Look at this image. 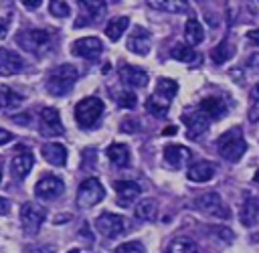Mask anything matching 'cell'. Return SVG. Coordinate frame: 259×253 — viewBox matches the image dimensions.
<instances>
[{
	"label": "cell",
	"mask_w": 259,
	"mask_h": 253,
	"mask_svg": "<svg viewBox=\"0 0 259 253\" xmlns=\"http://www.w3.org/2000/svg\"><path fill=\"white\" fill-rule=\"evenodd\" d=\"M194 206L198 210H202L204 215H210V217H219V219H229V206L223 202L221 194L219 192H204L200 194L196 200H194Z\"/></svg>",
	"instance_id": "52a82bcc"
},
{
	"label": "cell",
	"mask_w": 259,
	"mask_h": 253,
	"mask_svg": "<svg viewBox=\"0 0 259 253\" xmlns=\"http://www.w3.org/2000/svg\"><path fill=\"white\" fill-rule=\"evenodd\" d=\"M225 103L221 101V99H214V97H206V99H202L200 101V105H198V111H202L208 119L210 117H221L223 113H225Z\"/></svg>",
	"instance_id": "83f0119b"
},
{
	"label": "cell",
	"mask_w": 259,
	"mask_h": 253,
	"mask_svg": "<svg viewBox=\"0 0 259 253\" xmlns=\"http://www.w3.org/2000/svg\"><path fill=\"white\" fill-rule=\"evenodd\" d=\"M71 51H73V55H77V57H81V59L93 61V59H97V57L101 55L103 43H101L97 36H83V38H79V40L73 43Z\"/></svg>",
	"instance_id": "30bf717a"
},
{
	"label": "cell",
	"mask_w": 259,
	"mask_h": 253,
	"mask_svg": "<svg viewBox=\"0 0 259 253\" xmlns=\"http://www.w3.org/2000/svg\"><path fill=\"white\" fill-rule=\"evenodd\" d=\"M47 210L45 206H40L38 202H24L20 208V223L26 235H36L40 225L45 223Z\"/></svg>",
	"instance_id": "8992f818"
},
{
	"label": "cell",
	"mask_w": 259,
	"mask_h": 253,
	"mask_svg": "<svg viewBox=\"0 0 259 253\" xmlns=\"http://www.w3.org/2000/svg\"><path fill=\"white\" fill-rule=\"evenodd\" d=\"M8 210H10V202H8V198L0 196V215H6Z\"/></svg>",
	"instance_id": "7bdbcfd3"
},
{
	"label": "cell",
	"mask_w": 259,
	"mask_h": 253,
	"mask_svg": "<svg viewBox=\"0 0 259 253\" xmlns=\"http://www.w3.org/2000/svg\"><path fill=\"white\" fill-rule=\"evenodd\" d=\"M79 79V71L73 67V65H59L55 67L51 73H49V79H47V91L55 97H61V95H67L75 81Z\"/></svg>",
	"instance_id": "6da1fadb"
},
{
	"label": "cell",
	"mask_w": 259,
	"mask_h": 253,
	"mask_svg": "<svg viewBox=\"0 0 259 253\" xmlns=\"http://www.w3.org/2000/svg\"><path fill=\"white\" fill-rule=\"evenodd\" d=\"M16 43L26 51V53H34V55H45L53 49V36L47 30L40 28H28V30H20L16 34Z\"/></svg>",
	"instance_id": "3957f363"
},
{
	"label": "cell",
	"mask_w": 259,
	"mask_h": 253,
	"mask_svg": "<svg viewBox=\"0 0 259 253\" xmlns=\"http://www.w3.org/2000/svg\"><path fill=\"white\" fill-rule=\"evenodd\" d=\"M20 150H22V148H20ZM32 162H34V158H32V154H30V152H26V150L18 152V154L10 160L12 176H14V178H18V180L26 178V176H28V172H30V168H32Z\"/></svg>",
	"instance_id": "d6986e66"
},
{
	"label": "cell",
	"mask_w": 259,
	"mask_h": 253,
	"mask_svg": "<svg viewBox=\"0 0 259 253\" xmlns=\"http://www.w3.org/2000/svg\"><path fill=\"white\" fill-rule=\"evenodd\" d=\"M115 253H146V247L140 241H127L115 247Z\"/></svg>",
	"instance_id": "74e56055"
},
{
	"label": "cell",
	"mask_w": 259,
	"mask_h": 253,
	"mask_svg": "<svg viewBox=\"0 0 259 253\" xmlns=\"http://www.w3.org/2000/svg\"><path fill=\"white\" fill-rule=\"evenodd\" d=\"M97 231L105 237V239H117L123 235L125 227H123V219L115 213H101L95 221Z\"/></svg>",
	"instance_id": "ba28073f"
},
{
	"label": "cell",
	"mask_w": 259,
	"mask_h": 253,
	"mask_svg": "<svg viewBox=\"0 0 259 253\" xmlns=\"http://www.w3.org/2000/svg\"><path fill=\"white\" fill-rule=\"evenodd\" d=\"M134 215L138 221H146V223H152L156 221V215H158V202L154 198H142L136 208H134Z\"/></svg>",
	"instance_id": "7402d4cb"
},
{
	"label": "cell",
	"mask_w": 259,
	"mask_h": 253,
	"mask_svg": "<svg viewBox=\"0 0 259 253\" xmlns=\"http://www.w3.org/2000/svg\"><path fill=\"white\" fill-rule=\"evenodd\" d=\"M214 233H217V235H221L225 241H233V233H231V229H225V227H217V229H214Z\"/></svg>",
	"instance_id": "f35d334b"
},
{
	"label": "cell",
	"mask_w": 259,
	"mask_h": 253,
	"mask_svg": "<svg viewBox=\"0 0 259 253\" xmlns=\"http://www.w3.org/2000/svg\"><path fill=\"white\" fill-rule=\"evenodd\" d=\"M253 180H255V182H257V184H259V170H257V172H255V176H253Z\"/></svg>",
	"instance_id": "7dc6e473"
},
{
	"label": "cell",
	"mask_w": 259,
	"mask_h": 253,
	"mask_svg": "<svg viewBox=\"0 0 259 253\" xmlns=\"http://www.w3.org/2000/svg\"><path fill=\"white\" fill-rule=\"evenodd\" d=\"M16 123H28V115H14Z\"/></svg>",
	"instance_id": "f6af8a7d"
},
{
	"label": "cell",
	"mask_w": 259,
	"mask_h": 253,
	"mask_svg": "<svg viewBox=\"0 0 259 253\" xmlns=\"http://www.w3.org/2000/svg\"><path fill=\"white\" fill-rule=\"evenodd\" d=\"M20 101H22V97L14 89H10L6 85H0V109L16 107V105H20Z\"/></svg>",
	"instance_id": "1f68e13d"
},
{
	"label": "cell",
	"mask_w": 259,
	"mask_h": 253,
	"mask_svg": "<svg viewBox=\"0 0 259 253\" xmlns=\"http://www.w3.org/2000/svg\"><path fill=\"white\" fill-rule=\"evenodd\" d=\"M42 158L53 164V166H65L67 162V150L63 144H57V142H51V144H45L42 146Z\"/></svg>",
	"instance_id": "44dd1931"
},
{
	"label": "cell",
	"mask_w": 259,
	"mask_h": 253,
	"mask_svg": "<svg viewBox=\"0 0 259 253\" xmlns=\"http://www.w3.org/2000/svg\"><path fill=\"white\" fill-rule=\"evenodd\" d=\"M152 49V36L144 26H134L127 36V51L136 55H148Z\"/></svg>",
	"instance_id": "7c38bea8"
},
{
	"label": "cell",
	"mask_w": 259,
	"mask_h": 253,
	"mask_svg": "<svg viewBox=\"0 0 259 253\" xmlns=\"http://www.w3.org/2000/svg\"><path fill=\"white\" fill-rule=\"evenodd\" d=\"M176 91H178V83H176L174 79L160 77V79H158V83H156V93H154V95L170 103V99L176 95Z\"/></svg>",
	"instance_id": "4316f807"
},
{
	"label": "cell",
	"mask_w": 259,
	"mask_h": 253,
	"mask_svg": "<svg viewBox=\"0 0 259 253\" xmlns=\"http://www.w3.org/2000/svg\"><path fill=\"white\" fill-rule=\"evenodd\" d=\"M136 101H138V97H136V93L130 91V89L117 93V103H119L121 107H125V109H134V107H136Z\"/></svg>",
	"instance_id": "d590c367"
},
{
	"label": "cell",
	"mask_w": 259,
	"mask_h": 253,
	"mask_svg": "<svg viewBox=\"0 0 259 253\" xmlns=\"http://www.w3.org/2000/svg\"><path fill=\"white\" fill-rule=\"evenodd\" d=\"M184 36H186L188 47L200 45V43L204 40V30H202V24H200L196 18L186 20V26H184Z\"/></svg>",
	"instance_id": "d4e9b609"
},
{
	"label": "cell",
	"mask_w": 259,
	"mask_h": 253,
	"mask_svg": "<svg viewBox=\"0 0 259 253\" xmlns=\"http://www.w3.org/2000/svg\"><path fill=\"white\" fill-rule=\"evenodd\" d=\"M49 10H51V14L57 16V18H65V16H69V12H71L69 4H67V2H61V0L51 2V4H49Z\"/></svg>",
	"instance_id": "8d00e7d4"
},
{
	"label": "cell",
	"mask_w": 259,
	"mask_h": 253,
	"mask_svg": "<svg viewBox=\"0 0 259 253\" xmlns=\"http://www.w3.org/2000/svg\"><path fill=\"white\" fill-rule=\"evenodd\" d=\"M0 180H2V168H0Z\"/></svg>",
	"instance_id": "681fc988"
},
{
	"label": "cell",
	"mask_w": 259,
	"mask_h": 253,
	"mask_svg": "<svg viewBox=\"0 0 259 253\" xmlns=\"http://www.w3.org/2000/svg\"><path fill=\"white\" fill-rule=\"evenodd\" d=\"M130 26V18H125V16H119V18H113V20H109L107 22V26H105V34H107V38L109 40H119V36L125 32V28Z\"/></svg>",
	"instance_id": "f546056e"
},
{
	"label": "cell",
	"mask_w": 259,
	"mask_h": 253,
	"mask_svg": "<svg viewBox=\"0 0 259 253\" xmlns=\"http://www.w3.org/2000/svg\"><path fill=\"white\" fill-rule=\"evenodd\" d=\"M40 4V0H24V6L26 8H36Z\"/></svg>",
	"instance_id": "ee69618b"
},
{
	"label": "cell",
	"mask_w": 259,
	"mask_h": 253,
	"mask_svg": "<svg viewBox=\"0 0 259 253\" xmlns=\"http://www.w3.org/2000/svg\"><path fill=\"white\" fill-rule=\"evenodd\" d=\"M10 140H12V134H10L8 130L0 128V146H2V144H6V142H10Z\"/></svg>",
	"instance_id": "b9f144b4"
},
{
	"label": "cell",
	"mask_w": 259,
	"mask_h": 253,
	"mask_svg": "<svg viewBox=\"0 0 259 253\" xmlns=\"http://www.w3.org/2000/svg\"><path fill=\"white\" fill-rule=\"evenodd\" d=\"M63 190H65L63 180H61L59 176H53V174L42 176V178L36 182V186H34V194H36L38 198H47V200H53V198L61 196Z\"/></svg>",
	"instance_id": "8fae6325"
},
{
	"label": "cell",
	"mask_w": 259,
	"mask_h": 253,
	"mask_svg": "<svg viewBox=\"0 0 259 253\" xmlns=\"http://www.w3.org/2000/svg\"><path fill=\"white\" fill-rule=\"evenodd\" d=\"M166 253H198V247L188 237H176L166 247Z\"/></svg>",
	"instance_id": "f1b7e54d"
},
{
	"label": "cell",
	"mask_w": 259,
	"mask_h": 253,
	"mask_svg": "<svg viewBox=\"0 0 259 253\" xmlns=\"http://www.w3.org/2000/svg\"><path fill=\"white\" fill-rule=\"evenodd\" d=\"M142 188L134 180H117L115 182V194H117V204L119 206H130L138 196Z\"/></svg>",
	"instance_id": "2e32d148"
},
{
	"label": "cell",
	"mask_w": 259,
	"mask_h": 253,
	"mask_svg": "<svg viewBox=\"0 0 259 253\" xmlns=\"http://www.w3.org/2000/svg\"><path fill=\"white\" fill-rule=\"evenodd\" d=\"M212 176H214V166L210 162H206V160H196L186 170V178L190 182H206Z\"/></svg>",
	"instance_id": "ffe728a7"
},
{
	"label": "cell",
	"mask_w": 259,
	"mask_h": 253,
	"mask_svg": "<svg viewBox=\"0 0 259 253\" xmlns=\"http://www.w3.org/2000/svg\"><path fill=\"white\" fill-rule=\"evenodd\" d=\"M174 132H176V128H172V125H170V128H166V130H164V136H172Z\"/></svg>",
	"instance_id": "bcb514c9"
},
{
	"label": "cell",
	"mask_w": 259,
	"mask_h": 253,
	"mask_svg": "<svg viewBox=\"0 0 259 253\" xmlns=\"http://www.w3.org/2000/svg\"><path fill=\"white\" fill-rule=\"evenodd\" d=\"M257 217H259V200L255 196H249L243 202V206H241V217L239 219H241V223L245 227H253L255 221H257Z\"/></svg>",
	"instance_id": "603a6c76"
},
{
	"label": "cell",
	"mask_w": 259,
	"mask_h": 253,
	"mask_svg": "<svg viewBox=\"0 0 259 253\" xmlns=\"http://www.w3.org/2000/svg\"><path fill=\"white\" fill-rule=\"evenodd\" d=\"M67 253H81V251H77V249H71V251H67Z\"/></svg>",
	"instance_id": "c3c4849f"
},
{
	"label": "cell",
	"mask_w": 259,
	"mask_h": 253,
	"mask_svg": "<svg viewBox=\"0 0 259 253\" xmlns=\"http://www.w3.org/2000/svg\"><path fill=\"white\" fill-rule=\"evenodd\" d=\"M247 38H249V43H251V45L259 47V28H255V30H249V32H247Z\"/></svg>",
	"instance_id": "60d3db41"
},
{
	"label": "cell",
	"mask_w": 259,
	"mask_h": 253,
	"mask_svg": "<svg viewBox=\"0 0 259 253\" xmlns=\"http://www.w3.org/2000/svg\"><path fill=\"white\" fill-rule=\"evenodd\" d=\"M40 136L53 138V136H63L65 134V125L59 117V111L53 107H45L40 111V123H38Z\"/></svg>",
	"instance_id": "9c48e42d"
},
{
	"label": "cell",
	"mask_w": 259,
	"mask_h": 253,
	"mask_svg": "<svg viewBox=\"0 0 259 253\" xmlns=\"http://www.w3.org/2000/svg\"><path fill=\"white\" fill-rule=\"evenodd\" d=\"M170 57L176 59V61H180V63H192V61L198 59V55L194 53V49L188 47V45H176V47H172Z\"/></svg>",
	"instance_id": "d6a6232c"
},
{
	"label": "cell",
	"mask_w": 259,
	"mask_h": 253,
	"mask_svg": "<svg viewBox=\"0 0 259 253\" xmlns=\"http://www.w3.org/2000/svg\"><path fill=\"white\" fill-rule=\"evenodd\" d=\"M103 101L99 97H85L75 105V119L77 125L83 130H91L99 123L103 115Z\"/></svg>",
	"instance_id": "277c9868"
},
{
	"label": "cell",
	"mask_w": 259,
	"mask_h": 253,
	"mask_svg": "<svg viewBox=\"0 0 259 253\" xmlns=\"http://www.w3.org/2000/svg\"><path fill=\"white\" fill-rule=\"evenodd\" d=\"M217 148L225 160L239 162L247 150V142H245L243 132L239 128H231L225 134H221V138L217 140Z\"/></svg>",
	"instance_id": "7a4b0ae2"
},
{
	"label": "cell",
	"mask_w": 259,
	"mask_h": 253,
	"mask_svg": "<svg viewBox=\"0 0 259 253\" xmlns=\"http://www.w3.org/2000/svg\"><path fill=\"white\" fill-rule=\"evenodd\" d=\"M249 121H257L259 119V83L253 85L251 89V103H249Z\"/></svg>",
	"instance_id": "e575fe53"
},
{
	"label": "cell",
	"mask_w": 259,
	"mask_h": 253,
	"mask_svg": "<svg viewBox=\"0 0 259 253\" xmlns=\"http://www.w3.org/2000/svg\"><path fill=\"white\" fill-rule=\"evenodd\" d=\"M79 10H81V14H79V20L75 22L77 28L97 20L105 12V2H89V0H85V2H79Z\"/></svg>",
	"instance_id": "ac0fdd59"
},
{
	"label": "cell",
	"mask_w": 259,
	"mask_h": 253,
	"mask_svg": "<svg viewBox=\"0 0 259 253\" xmlns=\"http://www.w3.org/2000/svg\"><path fill=\"white\" fill-rule=\"evenodd\" d=\"M119 79L127 87H146L148 73H146V69L136 67V65H121L119 67Z\"/></svg>",
	"instance_id": "9a60e30c"
},
{
	"label": "cell",
	"mask_w": 259,
	"mask_h": 253,
	"mask_svg": "<svg viewBox=\"0 0 259 253\" xmlns=\"http://www.w3.org/2000/svg\"><path fill=\"white\" fill-rule=\"evenodd\" d=\"M148 4L156 10H164V12H172V14H180V12L188 10V2H184V0H150Z\"/></svg>",
	"instance_id": "484cf974"
},
{
	"label": "cell",
	"mask_w": 259,
	"mask_h": 253,
	"mask_svg": "<svg viewBox=\"0 0 259 253\" xmlns=\"http://www.w3.org/2000/svg\"><path fill=\"white\" fill-rule=\"evenodd\" d=\"M229 57H231V45H229L227 40L219 43V45L210 51V59H212V63H217V65H223Z\"/></svg>",
	"instance_id": "836d02e7"
},
{
	"label": "cell",
	"mask_w": 259,
	"mask_h": 253,
	"mask_svg": "<svg viewBox=\"0 0 259 253\" xmlns=\"http://www.w3.org/2000/svg\"><path fill=\"white\" fill-rule=\"evenodd\" d=\"M247 67H249V69H253V71H259V53H253V55L249 57Z\"/></svg>",
	"instance_id": "ab89813d"
},
{
	"label": "cell",
	"mask_w": 259,
	"mask_h": 253,
	"mask_svg": "<svg viewBox=\"0 0 259 253\" xmlns=\"http://www.w3.org/2000/svg\"><path fill=\"white\" fill-rule=\"evenodd\" d=\"M182 121H184V125L188 128V136L192 138V140H196V138H200L206 130H208V123H210V119L202 113V111H186V113H182Z\"/></svg>",
	"instance_id": "4fadbf2b"
},
{
	"label": "cell",
	"mask_w": 259,
	"mask_h": 253,
	"mask_svg": "<svg viewBox=\"0 0 259 253\" xmlns=\"http://www.w3.org/2000/svg\"><path fill=\"white\" fill-rule=\"evenodd\" d=\"M107 158L111 160L113 166L117 168H125L130 164V150L125 144H111L107 148Z\"/></svg>",
	"instance_id": "cb8c5ba5"
},
{
	"label": "cell",
	"mask_w": 259,
	"mask_h": 253,
	"mask_svg": "<svg viewBox=\"0 0 259 253\" xmlns=\"http://www.w3.org/2000/svg\"><path fill=\"white\" fill-rule=\"evenodd\" d=\"M105 196V188L103 184L97 180V178H87L79 184V190H77V204L81 208H91L95 206L97 202H101Z\"/></svg>",
	"instance_id": "5b68a950"
},
{
	"label": "cell",
	"mask_w": 259,
	"mask_h": 253,
	"mask_svg": "<svg viewBox=\"0 0 259 253\" xmlns=\"http://www.w3.org/2000/svg\"><path fill=\"white\" fill-rule=\"evenodd\" d=\"M168 109H170V103L160 99V97H156V95H150L146 99V111L152 113L154 117H166Z\"/></svg>",
	"instance_id": "4dcf8cb0"
},
{
	"label": "cell",
	"mask_w": 259,
	"mask_h": 253,
	"mask_svg": "<svg viewBox=\"0 0 259 253\" xmlns=\"http://www.w3.org/2000/svg\"><path fill=\"white\" fill-rule=\"evenodd\" d=\"M192 158L190 150L186 146H178V144H168L164 148V160L168 162V166L172 168H182L184 164H188Z\"/></svg>",
	"instance_id": "e0dca14e"
},
{
	"label": "cell",
	"mask_w": 259,
	"mask_h": 253,
	"mask_svg": "<svg viewBox=\"0 0 259 253\" xmlns=\"http://www.w3.org/2000/svg\"><path fill=\"white\" fill-rule=\"evenodd\" d=\"M26 63L24 59L8 49H0V75H16L20 71H24Z\"/></svg>",
	"instance_id": "5bb4252c"
}]
</instances>
